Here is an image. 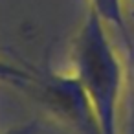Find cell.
<instances>
[{
	"label": "cell",
	"mask_w": 134,
	"mask_h": 134,
	"mask_svg": "<svg viewBox=\"0 0 134 134\" xmlns=\"http://www.w3.org/2000/svg\"><path fill=\"white\" fill-rule=\"evenodd\" d=\"M107 24L88 8L72 44L74 74L90 97L103 134H119L121 63L107 35Z\"/></svg>",
	"instance_id": "6da1fadb"
},
{
	"label": "cell",
	"mask_w": 134,
	"mask_h": 134,
	"mask_svg": "<svg viewBox=\"0 0 134 134\" xmlns=\"http://www.w3.org/2000/svg\"><path fill=\"white\" fill-rule=\"evenodd\" d=\"M31 81L24 88L53 118L77 134H103L88 94L75 74H59L50 68H31Z\"/></svg>",
	"instance_id": "7a4b0ae2"
},
{
	"label": "cell",
	"mask_w": 134,
	"mask_h": 134,
	"mask_svg": "<svg viewBox=\"0 0 134 134\" xmlns=\"http://www.w3.org/2000/svg\"><path fill=\"white\" fill-rule=\"evenodd\" d=\"M90 9L97 13V17L112 26L123 39L125 42V50L132 55L134 52V42L130 37V30H129V22L125 19L123 13V0H90Z\"/></svg>",
	"instance_id": "3957f363"
},
{
	"label": "cell",
	"mask_w": 134,
	"mask_h": 134,
	"mask_svg": "<svg viewBox=\"0 0 134 134\" xmlns=\"http://www.w3.org/2000/svg\"><path fill=\"white\" fill-rule=\"evenodd\" d=\"M33 74L30 68H20V66H13L6 61L0 59V81H6L13 86H19L20 90H24L30 81H31Z\"/></svg>",
	"instance_id": "277c9868"
},
{
	"label": "cell",
	"mask_w": 134,
	"mask_h": 134,
	"mask_svg": "<svg viewBox=\"0 0 134 134\" xmlns=\"http://www.w3.org/2000/svg\"><path fill=\"white\" fill-rule=\"evenodd\" d=\"M37 130H39V119H31V121L22 123L19 127H13L2 134H37Z\"/></svg>",
	"instance_id": "5b68a950"
},
{
	"label": "cell",
	"mask_w": 134,
	"mask_h": 134,
	"mask_svg": "<svg viewBox=\"0 0 134 134\" xmlns=\"http://www.w3.org/2000/svg\"><path fill=\"white\" fill-rule=\"evenodd\" d=\"M121 134H134V107L129 110V116L121 127Z\"/></svg>",
	"instance_id": "8992f818"
},
{
	"label": "cell",
	"mask_w": 134,
	"mask_h": 134,
	"mask_svg": "<svg viewBox=\"0 0 134 134\" xmlns=\"http://www.w3.org/2000/svg\"><path fill=\"white\" fill-rule=\"evenodd\" d=\"M130 2H132V9H134V0H130Z\"/></svg>",
	"instance_id": "52a82bcc"
}]
</instances>
